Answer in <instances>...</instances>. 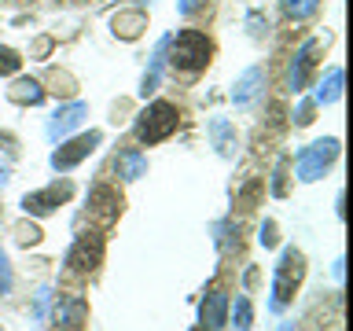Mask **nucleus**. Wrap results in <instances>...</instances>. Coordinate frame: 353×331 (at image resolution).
<instances>
[{
  "label": "nucleus",
  "mask_w": 353,
  "mask_h": 331,
  "mask_svg": "<svg viewBox=\"0 0 353 331\" xmlns=\"http://www.w3.org/2000/svg\"><path fill=\"white\" fill-rule=\"evenodd\" d=\"M165 52H170L173 70L181 74H199L206 70L210 59H214V41L199 30H181L173 41H165Z\"/></svg>",
  "instance_id": "nucleus-1"
},
{
  "label": "nucleus",
  "mask_w": 353,
  "mask_h": 331,
  "mask_svg": "<svg viewBox=\"0 0 353 331\" xmlns=\"http://www.w3.org/2000/svg\"><path fill=\"white\" fill-rule=\"evenodd\" d=\"M176 126H181V110L170 99H154V103L143 107V114L137 118V140L140 143H159L165 137H173Z\"/></svg>",
  "instance_id": "nucleus-2"
},
{
  "label": "nucleus",
  "mask_w": 353,
  "mask_h": 331,
  "mask_svg": "<svg viewBox=\"0 0 353 331\" xmlns=\"http://www.w3.org/2000/svg\"><path fill=\"white\" fill-rule=\"evenodd\" d=\"M302 276H305V258H302V250L287 247V250L280 254V261H276V280H272V309H283L287 302H291L294 291H298V283H302Z\"/></svg>",
  "instance_id": "nucleus-3"
},
{
  "label": "nucleus",
  "mask_w": 353,
  "mask_h": 331,
  "mask_svg": "<svg viewBox=\"0 0 353 331\" xmlns=\"http://www.w3.org/2000/svg\"><path fill=\"white\" fill-rule=\"evenodd\" d=\"M99 261H103V236H99V232H81V236L74 239L70 254H66V265H70V272L88 276V272L99 269Z\"/></svg>",
  "instance_id": "nucleus-4"
},
{
  "label": "nucleus",
  "mask_w": 353,
  "mask_h": 331,
  "mask_svg": "<svg viewBox=\"0 0 353 331\" xmlns=\"http://www.w3.org/2000/svg\"><path fill=\"white\" fill-rule=\"evenodd\" d=\"M339 159V140L327 137V140H316L313 148H305L298 154V181H316L324 177V170Z\"/></svg>",
  "instance_id": "nucleus-5"
},
{
  "label": "nucleus",
  "mask_w": 353,
  "mask_h": 331,
  "mask_svg": "<svg viewBox=\"0 0 353 331\" xmlns=\"http://www.w3.org/2000/svg\"><path fill=\"white\" fill-rule=\"evenodd\" d=\"M70 195H74V184H70V181H63V184L44 188V192L26 195V199H22V210H26V214H33V217H48V214H55V206L66 203Z\"/></svg>",
  "instance_id": "nucleus-6"
},
{
  "label": "nucleus",
  "mask_w": 353,
  "mask_h": 331,
  "mask_svg": "<svg viewBox=\"0 0 353 331\" xmlns=\"http://www.w3.org/2000/svg\"><path fill=\"white\" fill-rule=\"evenodd\" d=\"M96 143H99V132H81V137L66 140L63 148H55V154H52V166H55V170H70V166L85 162L88 154L96 151Z\"/></svg>",
  "instance_id": "nucleus-7"
},
{
  "label": "nucleus",
  "mask_w": 353,
  "mask_h": 331,
  "mask_svg": "<svg viewBox=\"0 0 353 331\" xmlns=\"http://www.w3.org/2000/svg\"><path fill=\"white\" fill-rule=\"evenodd\" d=\"M320 52H324V41H320V37H309L302 48H298L294 66H291V88H294V92H302V88L309 85V77H313V70H316V55Z\"/></svg>",
  "instance_id": "nucleus-8"
},
{
  "label": "nucleus",
  "mask_w": 353,
  "mask_h": 331,
  "mask_svg": "<svg viewBox=\"0 0 353 331\" xmlns=\"http://www.w3.org/2000/svg\"><path fill=\"white\" fill-rule=\"evenodd\" d=\"M121 206H125V203H121L118 188H110V184H96L92 192H88V210H92V217H96V221H103V225L118 221Z\"/></svg>",
  "instance_id": "nucleus-9"
},
{
  "label": "nucleus",
  "mask_w": 353,
  "mask_h": 331,
  "mask_svg": "<svg viewBox=\"0 0 353 331\" xmlns=\"http://www.w3.org/2000/svg\"><path fill=\"white\" fill-rule=\"evenodd\" d=\"M199 320H203L206 331H217L228 324V294L225 291H210L199 305Z\"/></svg>",
  "instance_id": "nucleus-10"
},
{
  "label": "nucleus",
  "mask_w": 353,
  "mask_h": 331,
  "mask_svg": "<svg viewBox=\"0 0 353 331\" xmlns=\"http://www.w3.org/2000/svg\"><path fill=\"white\" fill-rule=\"evenodd\" d=\"M85 114H88V107H85V103L59 107V110H55V118H52V126H48V132H52V137H66L70 129L81 126V118H85Z\"/></svg>",
  "instance_id": "nucleus-11"
},
{
  "label": "nucleus",
  "mask_w": 353,
  "mask_h": 331,
  "mask_svg": "<svg viewBox=\"0 0 353 331\" xmlns=\"http://www.w3.org/2000/svg\"><path fill=\"white\" fill-rule=\"evenodd\" d=\"M258 88H261V66H250L247 74L236 81V92H232V99H236V107H247L254 96H258Z\"/></svg>",
  "instance_id": "nucleus-12"
},
{
  "label": "nucleus",
  "mask_w": 353,
  "mask_h": 331,
  "mask_svg": "<svg viewBox=\"0 0 353 331\" xmlns=\"http://www.w3.org/2000/svg\"><path fill=\"white\" fill-rule=\"evenodd\" d=\"M8 96L15 99V103H41V99H44V88L33 81V77H22V81L11 85V92H8Z\"/></svg>",
  "instance_id": "nucleus-13"
},
{
  "label": "nucleus",
  "mask_w": 353,
  "mask_h": 331,
  "mask_svg": "<svg viewBox=\"0 0 353 331\" xmlns=\"http://www.w3.org/2000/svg\"><path fill=\"white\" fill-rule=\"evenodd\" d=\"M140 30H143V11H121V15L114 19V33L125 37V41L140 37Z\"/></svg>",
  "instance_id": "nucleus-14"
},
{
  "label": "nucleus",
  "mask_w": 353,
  "mask_h": 331,
  "mask_svg": "<svg viewBox=\"0 0 353 331\" xmlns=\"http://www.w3.org/2000/svg\"><path fill=\"white\" fill-rule=\"evenodd\" d=\"M339 92H342V70L335 66V70L327 74V81L316 88V99H313V103H335V99H339Z\"/></svg>",
  "instance_id": "nucleus-15"
},
{
  "label": "nucleus",
  "mask_w": 353,
  "mask_h": 331,
  "mask_svg": "<svg viewBox=\"0 0 353 331\" xmlns=\"http://www.w3.org/2000/svg\"><path fill=\"white\" fill-rule=\"evenodd\" d=\"M118 166H121V177H125V181H137V177H143V170H148V159L137 151H125L118 159Z\"/></svg>",
  "instance_id": "nucleus-16"
},
{
  "label": "nucleus",
  "mask_w": 353,
  "mask_h": 331,
  "mask_svg": "<svg viewBox=\"0 0 353 331\" xmlns=\"http://www.w3.org/2000/svg\"><path fill=\"white\" fill-rule=\"evenodd\" d=\"M320 8V0H283V11L291 19H309Z\"/></svg>",
  "instance_id": "nucleus-17"
},
{
  "label": "nucleus",
  "mask_w": 353,
  "mask_h": 331,
  "mask_svg": "<svg viewBox=\"0 0 353 331\" xmlns=\"http://www.w3.org/2000/svg\"><path fill=\"white\" fill-rule=\"evenodd\" d=\"M254 320V309H250V298H236V328L247 331Z\"/></svg>",
  "instance_id": "nucleus-18"
},
{
  "label": "nucleus",
  "mask_w": 353,
  "mask_h": 331,
  "mask_svg": "<svg viewBox=\"0 0 353 331\" xmlns=\"http://www.w3.org/2000/svg\"><path fill=\"white\" fill-rule=\"evenodd\" d=\"M19 66H22V59L15 48H0V74H15Z\"/></svg>",
  "instance_id": "nucleus-19"
},
{
  "label": "nucleus",
  "mask_w": 353,
  "mask_h": 331,
  "mask_svg": "<svg viewBox=\"0 0 353 331\" xmlns=\"http://www.w3.org/2000/svg\"><path fill=\"white\" fill-rule=\"evenodd\" d=\"M11 291V269H8V258H4V250H0V298H4Z\"/></svg>",
  "instance_id": "nucleus-20"
},
{
  "label": "nucleus",
  "mask_w": 353,
  "mask_h": 331,
  "mask_svg": "<svg viewBox=\"0 0 353 331\" xmlns=\"http://www.w3.org/2000/svg\"><path fill=\"white\" fill-rule=\"evenodd\" d=\"M261 243H265V247H276V225H272V221H265V228H261Z\"/></svg>",
  "instance_id": "nucleus-21"
},
{
  "label": "nucleus",
  "mask_w": 353,
  "mask_h": 331,
  "mask_svg": "<svg viewBox=\"0 0 353 331\" xmlns=\"http://www.w3.org/2000/svg\"><path fill=\"white\" fill-rule=\"evenodd\" d=\"M283 173H287V162H280V170H276V184H272V192H276V195H283V192H287V181H283Z\"/></svg>",
  "instance_id": "nucleus-22"
},
{
  "label": "nucleus",
  "mask_w": 353,
  "mask_h": 331,
  "mask_svg": "<svg viewBox=\"0 0 353 331\" xmlns=\"http://www.w3.org/2000/svg\"><path fill=\"white\" fill-rule=\"evenodd\" d=\"M313 107L316 103H302V107H298V126H309V121H313Z\"/></svg>",
  "instance_id": "nucleus-23"
},
{
  "label": "nucleus",
  "mask_w": 353,
  "mask_h": 331,
  "mask_svg": "<svg viewBox=\"0 0 353 331\" xmlns=\"http://www.w3.org/2000/svg\"><path fill=\"white\" fill-rule=\"evenodd\" d=\"M195 8H199V0H181V11H184V15H192Z\"/></svg>",
  "instance_id": "nucleus-24"
},
{
  "label": "nucleus",
  "mask_w": 353,
  "mask_h": 331,
  "mask_svg": "<svg viewBox=\"0 0 353 331\" xmlns=\"http://www.w3.org/2000/svg\"><path fill=\"white\" fill-rule=\"evenodd\" d=\"M280 331H294V328H291V324H283V328H280Z\"/></svg>",
  "instance_id": "nucleus-25"
},
{
  "label": "nucleus",
  "mask_w": 353,
  "mask_h": 331,
  "mask_svg": "<svg viewBox=\"0 0 353 331\" xmlns=\"http://www.w3.org/2000/svg\"><path fill=\"white\" fill-rule=\"evenodd\" d=\"M195 331H206V328H195Z\"/></svg>",
  "instance_id": "nucleus-26"
}]
</instances>
